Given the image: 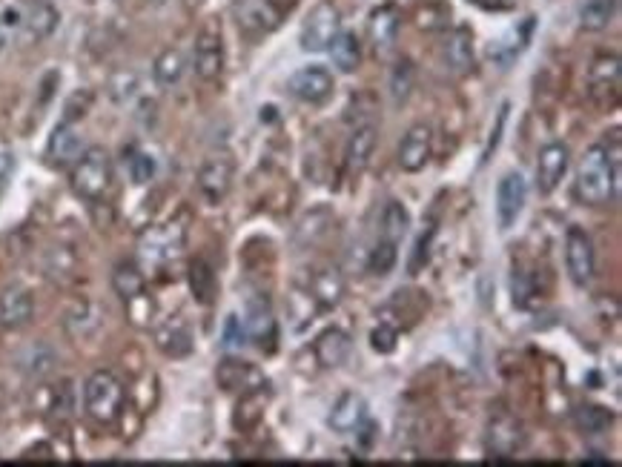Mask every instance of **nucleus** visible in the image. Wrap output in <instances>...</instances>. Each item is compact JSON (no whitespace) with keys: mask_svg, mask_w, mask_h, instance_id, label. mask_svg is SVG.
<instances>
[{"mask_svg":"<svg viewBox=\"0 0 622 467\" xmlns=\"http://www.w3.org/2000/svg\"><path fill=\"white\" fill-rule=\"evenodd\" d=\"M620 184V149L614 138V149L608 152L605 144H594L585 152L574 181V195L588 207H602L617 195Z\"/></svg>","mask_w":622,"mask_h":467,"instance_id":"1","label":"nucleus"},{"mask_svg":"<svg viewBox=\"0 0 622 467\" xmlns=\"http://www.w3.org/2000/svg\"><path fill=\"white\" fill-rule=\"evenodd\" d=\"M127 404V387L112 370H95L84 382V413L92 425H115Z\"/></svg>","mask_w":622,"mask_h":467,"instance_id":"2","label":"nucleus"},{"mask_svg":"<svg viewBox=\"0 0 622 467\" xmlns=\"http://www.w3.org/2000/svg\"><path fill=\"white\" fill-rule=\"evenodd\" d=\"M75 195L84 201H101L112 187V158L104 147H89L81 152V158L72 164L69 178Z\"/></svg>","mask_w":622,"mask_h":467,"instance_id":"3","label":"nucleus"},{"mask_svg":"<svg viewBox=\"0 0 622 467\" xmlns=\"http://www.w3.org/2000/svg\"><path fill=\"white\" fill-rule=\"evenodd\" d=\"M224 61H227V49H224V32L221 23L210 18L198 29L193 43V69L198 81L215 84L224 75Z\"/></svg>","mask_w":622,"mask_h":467,"instance_id":"4","label":"nucleus"},{"mask_svg":"<svg viewBox=\"0 0 622 467\" xmlns=\"http://www.w3.org/2000/svg\"><path fill=\"white\" fill-rule=\"evenodd\" d=\"M287 12H290V6H284L279 0H238L233 6L238 32L250 41L267 38L270 32H276Z\"/></svg>","mask_w":622,"mask_h":467,"instance_id":"5","label":"nucleus"},{"mask_svg":"<svg viewBox=\"0 0 622 467\" xmlns=\"http://www.w3.org/2000/svg\"><path fill=\"white\" fill-rule=\"evenodd\" d=\"M622 86V61L620 55L605 52L591 61L588 69V95L597 107H614L620 101Z\"/></svg>","mask_w":622,"mask_h":467,"instance_id":"6","label":"nucleus"},{"mask_svg":"<svg viewBox=\"0 0 622 467\" xmlns=\"http://www.w3.org/2000/svg\"><path fill=\"white\" fill-rule=\"evenodd\" d=\"M184 241H187V227H184V221H167V224L152 227L150 233H144L141 244H138V250H141V258H144L147 264L161 267V264H167V261H172L175 255L181 253Z\"/></svg>","mask_w":622,"mask_h":467,"instance_id":"7","label":"nucleus"},{"mask_svg":"<svg viewBox=\"0 0 622 467\" xmlns=\"http://www.w3.org/2000/svg\"><path fill=\"white\" fill-rule=\"evenodd\" d=\"M339 32H342L339 9L330 0H322L301 26V49L304 52H324V49H330V43L336 41Z\"/></svg>","mask_w":622,"mask_h":467,"instance_id":"8","label":"nucleus"},{"mask_svg":"<svg viewBox=\"0 0 622 467\" xmlns=\"http://www.w3.org/2000/svg\"><path fill=\"white\" fill-rule=\"evenodd\" d=\"M565 267L574 284H591L594 270H597V253H594V241L582 227H571L565 235Z\"/></svg>","mask_w":622,"mask_h":467,"instance_id":"9","label":"nucleus"},{"mask_svg":"<svg viewBox=\"0 0 622 467\" xmlns=\"http://www.w3.org/2000/svg\"><path fill=\"white\" fill-rule=\"evenodd\" d=\"M287 89H290V95H293V98H299V101H304V104L319 107V104H324V101L333 95L336 81H333L330 69H324V66H304V69H299V72H293V75H290Z\"/></svg>","mask_w":622,"mask_h":467,"instance_id":"10","label":"nucleus"},{"mask_svg":"<svg viewBox=\"0 0 622 467\" xmlns=\"http://www.w3.org/2000/svg\"><path fill=\"white\" fill-rule=\"evenodd\" d=\"M485 442H488L491 453L502 456V459H511V456H516L525 447L528 436H525V427H522V422L516 416H511V413H496V416H491V422H488Z\"/></svg>","mask_w":622,"mask_h":467,"instance_id":"11","label":"nucleus"},{"mask_svg":"<svg viewBox=\"0 0 622 467\" xmlns=\"http://www.w3.org/2000/svg\"><path fill=\"white\" fill-rule=\"evenodd\" d=\"M233 161L227 155H218V158H210L204 161V167L198 170V192L201 198L210 204V207H218L227 195H230V187H233Z\"/></svg>","mask_w":622,"mask_h":467,"instance_id":"12","label":"nucleus"},{"mask_svg":"<svg viewBox=\"0 0 622 467\" xmlns=\"http://www.w3.org/2000/svg\"><path fill=\"white\" fill-rule=\"evenodd\" d=\"M525 201H528V184L519 172H508L502 175L499 187H496V215H499V227L502 230H511L516 224V218L525 210Z\"/></svg>","mask_w":622,"mask_h":467,"instance_id":"13","label":"nucleus"},{"mask_svg":"<svg viewBox=\"0 0 622 467\" xmlns=\"http://www.w3.org/2000/svg\"><path fill=\"white\" fill-rule=\"evenodd\" d=\"M215 382L221 390H227V393H247V390H256V387H264L267 379H264V373L258 370L253 361H244V359H233V356H227V359L218 361V367H215Z\"/></svg>","mask_w":622,"mask_h":467,"instance_id":"14","label":"nucleus"},{"mask_svg":"<svg viewBox=\"0 0 622 467\" xmlns=\"http://www.w3.org/2000/svg\"><path fill=\"white\" fill-rule=\"evenodd\" d=\"M568 164H571V149L565 144H548V147L539 149L537 158V187L542 195H551L557 192V187L562 184L565 172H568Z\"/></svg>","mask_w":622,"mask_h":467,"instance_id":"15","label":"nucleus"},{"mask_svg":"<svg viewBox=\"0 0 622 467\" xmlns=\"http://www.w3.org/2000/svg\"><path fill=\"white\" fill-rule=\"evenodd\" d=\"M430 152H433V132L428 124H413L405 132L402 144H399V167L405 172H419L425 170V164L430 161Z\"/></svg>","mask_w":622,"mask_h":467,"instance_id":"16","label":"nucleus"},{"mask_svg":"<svg viewBox=\"0 0 622 467\" xmlns=\"http://www.w3.org/2000/svg\"><path fill=\"white\" fill-rule=\"evenodd\" d=\"M304 290L313 296V301H316L322 310H333V307L342 304L347 284H344V276L336 270V267H316V270H310Z\"/></svg>","mask_w":622,"mask_h":467,"instance_id":"17","label":"nucleus"},{"mask_svg":"<svg viewBox=\"0 0 622 467\" xmlns=\"http://www.w3.org/2000/svg\"><path fill=\"white\" fill-rule=\"evenodd\" d=\"M35 319V298L23 287L0 290V330H21Z\"/></svg>","mask_w":622,"mask_h":467,"instance_id":"18","label":"nucleus"},{"mask_svg":"<svg viewBox=\"0 0 622 467\" xmlns=\"http://www.w3.org/2000/svg\"><path fill=\"white\" fill-rule=\"evenodd\" d=\"M244 333L247 339H253L267 353L276 350V339H279V324H276V316L270 310L267 301H253L247 307V321H244Z\"/></svg>","mask_w":622,"mask_h":467,"instance_id":"19","label":"nucleus"},{"mask_svg":"<svg viewBox=\"0 0 622 467\" xmlns=\"http://www.w3.org/2000/svg\"><path fill=\"white\" fill-rule=\"evenodd\" d=\"M84 152V141L78 135V129L72 124H58L49 135V144H46V161L52 167H72Z\"/></svg>","mask_w":622,"mask_h":467,"instance_id":"20","label":"nucleus"},{"mask_svg":"<svg viewBox=\"0 0 622 467\" xmlns=\"http://www.w3.org/2000/svg\"><path fill=\"white\" fill-rule=\"evenodd\" d=\"M193 344V330L187 327V321L167 319L155 327V347L170 359H187L193 353Z\"/></svg>","mask_w":622,"mask_h":467,"instance_id":"21","label":"nucleus"},{"mask_svg":"<svg viewBox=\"0 0 622 467\" xmlns=\"http://www.w3.org/2000/svg\"><path fill=\"white\" fill-rule=\"evenodd\" d=\"M399 26H402V12L393 6V3H382L370 12V21H367V38L373 43L376 52H385L393 46L396 35H399Z\"/></svg>","mask_w":622,"mask_h":467,"instance_id":"22","label":"nucleus"},{"mask_svg":"<svg viewBox=\"0 0 622 467\" xmlns=\"http://www.w3.org/2000/svg\"><path fill=\"white\" fill-rule=\"evenodd\" d=\"M442 61L451 69L453 75H468L476 64L473 55V32L468 26H456L451 35L445 38L442 46Z\"/></svg>","mask_w":622,"mask_h":467,"instance_id":"23","label":"nucleus"},{"mask_svg":"<svg viewBox=\"0 0 622 467\" xmlns=\"http://www.w3.org/2000/svg\"><path fill=\"white\" fill-rule=\"evenodd\" d=\"M376 144H379V129L373 124H365V127L353 129L350 141H347V149H344V167L350 175H362L376 152Z\"/></svg>","mask_w":622,"mask_h":467,"instance_id":"24","label":"nucleus"},{"mask_svg":"<svg viewBox=\"0 0 622 467\" xmlns=\"http://www.w3.org/2000/svg\"><path fill=\"white\" fill-rule=\"evenodd\" d=\"M350 350H353V339H350V333H344L342 327H327L313 344L316 361L322 364L324 370L342 367L344 361L350 359Z\"/></svg>","mask_w":622,"mask_h":467,"instance_id":"25","label":"nucleus"},{"mask_svg":"<svg viewBox=\"0 0 622 467\" xmlns=\"http://www.w3.org/2000/svg\"><path fill=\"white\" fill-rule=\"evenodd\" d=\"M367 419V402L359 396V393H342L336 404H333V410H330V416H327V425L333 427L336 433H353V430H359L362 422Z\"/></svg>","mask_w":622,"mask_h":467,"instance_id":"26","label":"nucleus"},{"mask_svg":"<svg viewBox=\"0 0 622 467\" xmlns=\"http://www.w3.org/2000/svg\"><path fill=\"white\" fill-rule=\"evenodd\" d=\"M104 324V310L95 301H75L64 316V330L72 339H89Z\"/></svg>","mask_w":622,"mask_h":467,"instance_id":"27","label":"nucleus"},{"mask_svg":"<svg viewBox=\"0 0 622 467\" xmlns=\"http://www.w3.org/2000/svg\"><path fill=\"white\" fill-rule=\"evenodd\" d=\"M531 32H534V18H525L519 26L508 29L499 41L491 43V61L502 66V69H508L522 55V49L528 46Z\"/></svg>","mask_w":622,"mask_h":467,"instance_id":"28","label":"nucleus"},{"mask_svg":"<svg viewBox=\"0 0 622 467\" xmlns=\"http://www.w3.org/2000/svg\"><path fill=\"white\" fill-rule=\"evenodd\" d=\"M61 23V12L49 3V0H41L29 9V15L23 18V41L26 43H41L46 41Z\"/></svg>","mask_w":622,"mask_h":467,"instance_id":"29","label":"nucleus"},{"mask_svg":"<svg viewBox=\"0 0 622 467\" xmlns=\"http://www.w3.org/2000/svg\"><path fill=\"white\" fill-rule=\"evenodd\" d=\"M327 52L333 58V66L344 75H353L362 66V41L356 38V32H339Z\"/></svg>","mask_w":622,"mask_h":467,"instance_id":"30","label":"nucleus"},{"mask_svg":"<svg viewBox=\"0 0 622 467\" xmlns=\"http://www.w3.org/2000/svg\"><path fill=\"white\" fill-rule=\"evenodd\" d=\"M184 69H187L184 52L175 49V46H167V49L155 58V64H152V78H155V84L161 86V89H172V86L184 78Z\"/></svg>","mask_w":622,"mask_h":467,"instance_id":"31","label":"nucleus"},{"mask_svg":"<svg viewBox=\"0 0 622 467\" xmlns=\"http://www.w3.org/2000/svg\"><path fill=\"white\" fill-rule=\"evenodd\" d=\"M46 419L52 425L64 427L72 416H75V390H72V382H58L52 390H49V402L43 407Z\"/></svg>","mask_w":622,"mask_h":467,"instance_id":"32","label":"nucleus"},{"mask_svg":"<svg viewBox=\"0 0 622 467\" xmlns=\"http://www.w3.org/2000/svg\"><path fill=\"white\" fill-rule=\"evenodd\" d=\"M112 290L118 293L121 301H129L132 296L144 293V290H147L144 270H141L135 261H121V264H115V270H112Z\"/></svg>","mask_w":622,"mask_h":467,"instance_id":"33","label":"nucleus"},{"mask_svg":"<svg viewBox=\"0 0 622 467\" xmlns=\"http://www.w3.org/2000/svg\"><path fill=\"white\" fill-rule=\"evenodd\" d=\"M264 387H267V384H264ZM264 387H256V390L241 393V402H238L236 416H233V422H236L238 430H250V427H256L258 422L264 419V407H267V399H270V393H267Z\"/></svg>","mask_w":622,"mask_h":467,"instance_id":"34","label":"nucleus"},{"mask_svg":"<svg viewBox=\"0 0 622 467\" xmlns=\"http://www.w3.org/2000/svg\"><path fill=\"white\" fill-rule=\"evenodd\" d=\"M187 281H190V293L198 304H204V307L213 304L215 293H218V281H215V270L204 258H195L190 264Z\"/></svg>","mask_w":622,"mask_h":467,"instance_id":"35","label":"nucleus"},{"mask_svg":"<svg viewBox=\"0 0 622 467\" xmlns=\"http://www.w3.org/2000/svg\"><path fill=\"white\" fill-rule=\"evenodd\" d=\"M620 12V0H588L580 12V26L585 32H602L608 29Z\"/></svg>","mask_w":622,"mask_h":467,"instance_id":"36","label":"nucleus"},{"mask_svg":"<svg viewBox=\"0 0 622 467\" xmlns=\"http://www.w3.org/2000/svg\"><path fill=\"white\" fill-rule=\"evenodd\" d=\"M379 227H382V238L385 241L399 244L410 233V210L402 201H387L382 218H379Z\"/></svg>","mask_w":622,"mask_h":467,"instance_id":"37","label":"nucleus"},{"mask_svg":"<svg viewBox=\"0 0 622 467\" xmlns=\"http://www.w3.org/2000/svg\"><path fill=\"white\" fill-rule=\"evenodd\" d=\"M18 367H21L26 376H32V379H43L55 367V350L46 347V344H29L26 350H21V356H18Z\"/></svg>","mask_w":622,"mask_h":467,"instance_id":"38","label":"nucleus"},{"mask_svg":"<svg viewBox=\"0 0 622 467\" xmlns=\"http://www.w3.org/2000/svg\"><path fill=\"white\" fill-rule=\"evenodd\" d=\"M614 422V413L600 404H580L574 410V425L580 427L585 436H600Z\"/></svg>","mask_w":622,"mask_h":467,"instance_id":"39","label":"nucleus"},{"mask_svg":"<svg viewBox=\"0 0 622 467\" xmlns=\"http://www.w3.org/2000/svg\"><path fill=\"white\" fill-rule=\"evenodd\" d=\"M78 270V255L72 247H52L43 258V273L52 281H69Z\"/></svg>","mask_w":622,"mask_h":467,"instance_id":"40","label":"nucleus"},{"mask_svg":"<svg viewBox=\"0 0 622 467\" xmlns=\"http://www.w3.org/2000/svg\"><path fill=\"white\" fill-rule=\"evenodd\" d=\"M390 98L393 104H405L416 86V66L410 64L408 58H402L399 64L390 69Z\"/></svg>","mask_w":622,"mask_h":467,"instance_id":"41","label":"nucleus"},{"mask_svg":"<svg viewBox=\"0 0 622 467\" xmlns=\"http://www.w3.org/2000/svg\"><path fill=\"white\" fill-rule=\"evenodd\" d=\"M396 247L399 244H393V241H379L373 250H370V258H367V270L373 273V276L385 278L393 273V267H396V261H399V253H396Z\"/></svg>","mask_w":622,"mask_h":467,"instance_id":"42","label":"nucleus"},{"mask_svg":"<svg viewBox=\"0 0 622 467\" xmlns=\"http://www.w3.org/2000/svg\"><path fill=\"white\" fill-rule=\"evenodd\" d=\"M316 307H319V304L313 301V296H310L307 290H293V293L287 296V316H290V319H299L296 327L307 324V321H313ZM319 310H322V307H319Z\"/></svg>","mask_w":622,"mask_h":467,"instance_id":"43","label":"nucleus"},{"mask_svg":"<svg viewBox=\"0 0 622 467\" xmlns=\"http://www.w3.org/2000/svg\"><path fill=\"white\" fill-rule=\"evenodd\" d=\"M127 304V316L129 321L135 324V327H150L152 319H155V301L147 296V290L144 293H138V296H132Z\"/></svg>","mask_w":622,"mask_h":467,"instance_id":"44","label":"nucleus"},{"mask_svg":"<svg viewBox=\"0 0 622 467\" xmlns=\"http://www.w3.org/2000/svg\"><path fill=\"white\" fill-rule=\"evenodd\" d=\"M92 104H95V92H92V89H78V92H72V98L66 101V107H64L66 124L81 121L86 112L92 109Z\"/></svg>","mask_w":622,"mask_h":467,"instance_id":"45","label":"nucleus"},{"mask_svg":"<svg viewBox=\"0 0 622 467\" xmlns=\"http://www.w3.org/2000/svg\"><path fill=\"white\" fill-rule=\"evenodd\" d=\"M396 341H399V330L387 321H379L370 333V347L382 356H390L396 350Z\"/></svg>","mask_w":622,"mask_h":467,"instance_id":"46","label":"nucleus"},{"mask_svg":"<svg viewBox=\"0 0 622 467\" xmlns=\"http://www.w3.org/2000/svg\"><path fill=\"white\" fill-rule=\"evenodd\" d=\"M135 92H138V78H135V72H118V75H112V81H109V95H112L115 104H127L129 98H135Z\"/></svg>","mask_w":622,"mask_h":467,"instance_id":"47","label":"nucleus"},{"mask_svg":"<svg viewBox=\"0 0 622 467\" xmlns=\"http://www.w3.org/2000/svg\"><path fill=\"white\" fill-rule=\"evenodd\" d=\"M433 235H436V227L430 224L428 233H422V238L416 241V250H413V255H410V264H408L410 276L422 273V267L430 261V244H433Z\"/></svg>","mask_w":622,"mask_h":467,"instance_id":"48","label":"nucleus"},{"mask_svg":"<svg viewBox=\"0 0 622 467\" xmlns=\"http://www.w3.org/2000/svg\"><path fill=\"white\" fill-rule=\"evenodd\" d=\"M129 175H132L135 184H150L152 175H155V161H152V155H147V152H135V155L129 158Z\"/></svg>","mask_w":622,"mask_h":467,"instance_id":"49","label":"nucleus"},{"mask_svg":"<svg viewBox=\"0 0 622 467\" xmlns=\"http://www.w3.org/2000/svg\"><path fill=\"white\" fill-rule=\"evenodd\" d=\"M244 339H247L244 324L238 321V316H230V319H227V327H224V344H227V347H238V344H244Z\"/></svg>","mask_w":622,"mask_h":467,"instance_id":"50","label":"nucleus"},{"mask_svg":"<svg viewBox=\"0 0 622 467\" xmlns=\"http://www.w3.org/2000/svg\"><path fill=\"white\" fill-rule=\"evenodd\" d=\"M21 23V15L15 12V9H9L6 15H0V52L6 49V43H9V29H15Z\"/></svg>","mask_w":622,"mask_h":467,"instance_id":"51","label":"nucleus"},{"mask_svg":"<svg viewBox=\"0 0 622 467\" xmlns=\"http://www.w3.org/2000/svg\"><path fill=\"white\" fill-rule=\"evenodd\" d=\"M12 170H15V155L12 152H0V187L9 181Z\"/></svg>","mask_w":622,"mask_h":467,"instance_id":"52","label":"nucleus"},{"mask_svg":"<svg viewBox=\"0 0 622 467\" xmlns=\"http://www.w3.org/2000/svg\"><path fill=\"white\" fill-rule=\"evenodd\" d=\"M473 6H479V9H488V12H499V9H508L511 6V0H471Z\"/></svg>","mask_w":622,"mask_h":467,"instance_id":"53","label":"nucleus"},{"mask_svg":"<svg viewBox=\"0 0 622 467\" xmlns=\"http://www.w3.org/2000/svg\"><path fill=\"white\" fill-rule=\"evenodd\" d=\"M150 3H164V0H150Z\"/></svg>","mask_w":622,"mask_h":467,"instance_id":"54","label":"nucleus"}]
</instances>
